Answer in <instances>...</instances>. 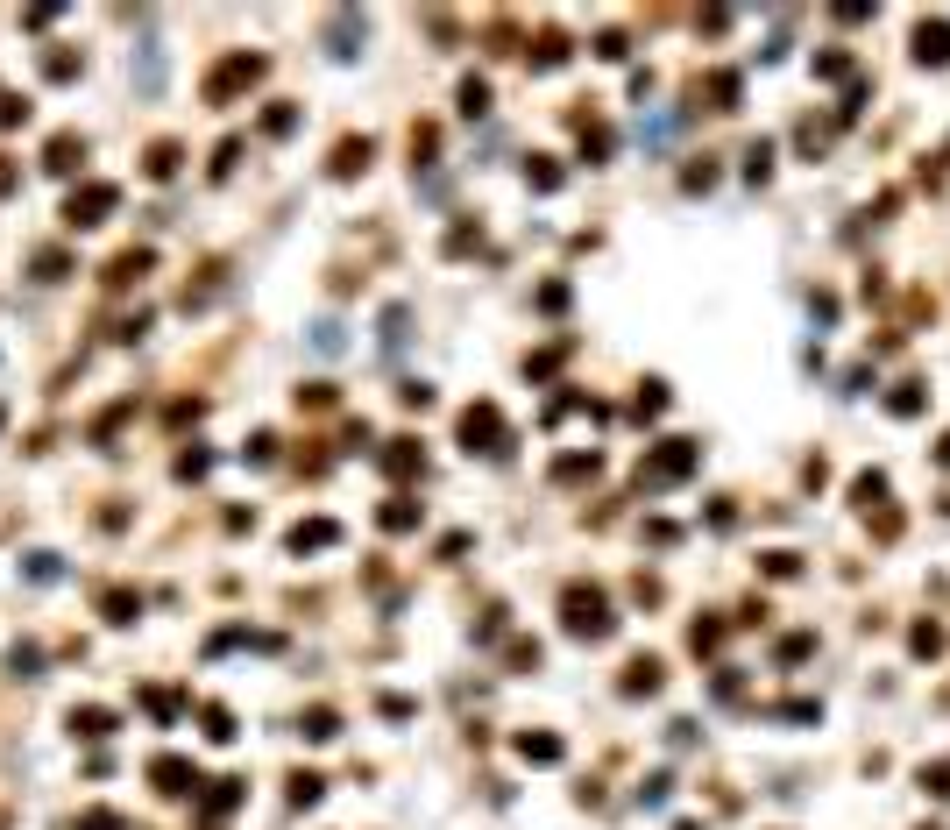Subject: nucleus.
<instances>
[{
  "instance_id": "nucleus-1",
  "label": "nucleus",
  "mask_w": 950,
  "mask_h": 830,
  "mask_svg": "<svg viewBox=\"0 0 950 830\" xmlns=\"http://www.w3.org/2000/svg\"><path fill=\"white\" fill-rule=\"evenodd\" d=\"M561 618H568V632H575V639H610V632H617V618H610V596H603L596 582H568V596H561Z\"/></svg>"
},
{
  "instance_id": "nucleus-2",
  "label": "nucleus",
  "mask_w": 950,
  "mask_h": 830,
  "mask_svg": "<svg viewBox=\"0 0 950 830\" xmlns=\"http://www.w3.org/2000/svg\"><path fill=\"white\" fill-rule=\"evenodd\" d=\"M263 71H270V64H263V57H249V50H234V57H220V64H213V79H206V100H213V107H227L234 93H249V86H263Z\"/></svg>"
},
{
  "instance_id": "nucleus-3",
  "label": "nucleus",
  "mask_w": 950,
  "mask_h": 830,
  "mask_svg": "<svg viewBox=\"0 0 950 830\" xmlns=\"http://www.w3.org/2000/svg\"><path fill=\"white\" fill-rule=\"evenodd\" d=\"M688 469H695V440H660L653 455L639 462V483H646V490H667V483H681Z\"/></svg>"
},
{
  "instance_id": "nucleus-4",
  "label": "nucleus",
  "mask_w": 950,
  "mask_h": 830,
  "mask_svg": "<svg viewBox=\"0 0 950 830\" xmlns=\"http://www.w3.org/2000/svg\"><path fill=\"white\" fill-rule=\"evenodd\" d=\"M461 440H468V455L483 447V455H504V412L497 405H468L461 412Z\"/></svg>"
},
{
  "instance_id": "nucleus-5",
  "label": "nucleus",
  "mask_w": 950,
  "mask_h": 830,
  "mask_svg": "<svg viewBox=\"0 0 950 830\" xmlns=\"http://www.w3.org/2000/svg\"><path fill=\"white\" fill-rule=\"evenodd\" d=\"M121 206V192L114 185H86V192H71V206H64V220L71 228H100V220Z\"/></svg>"
},
{
  "instance_id": "nucleus-6",
  "label": "nucleus",
  "mask_w": 950,
  "mask_h": 830,
  "mask_svg": "<svg viewBox=\"0 0 950 830\" xmlns=\"http://www.w3.org/2000/svg\"><path fill=\"white\" fill-rule=\"evenodd\" d=\"M149 781H156V795H199V767H192V760H178V752L149 760Z\"/></svg>"
},
{
  "instance_id": "nucleus-7",
  "label": "nucleus",
  "mask_w": 950,
  "mask_h": 830,
  "mask_svg": "<svg viewBox=\"0 0 950 830\" xmlns=\"http://www.w3.org/2000/svg\"><path fill=\"white\" fill-rule=\"evenodd\" d=\"M915 64H936V71L950 64V22H922L915 29Z\"/></svg>"
},
{
  "instance_id": "nucleus-8",
  "label": "nucleus",
  "mask_w": 950,
  "mask_h": 830,
  "mask_svg": "<svg viewBox=\"0 0 950 830\" xmlns=\"http://www.w3.org/2000/svg\"><path fill=\"white\" fill-rule=\"evenodd\" d=\"M369 157H376V142H369V135H348V142L334 149V178H355V171H369Z\"/></svg>"
},
{
  "instance_id": "nucleus-9",
  "label": "nucleus",
  "mask_w": 950,
  "mask_h": 830,
  "mask_svg": "<svg viewBox=\"0 0 950 830\" xmlns=\"http://www.w3.org/2000/svg\"><path fill=\"white\" fill-rule=\"evenodd\" d=\"M653 689H660V660H653V653H639V660L624 667V696H653Z\"/></svg>"
},
{
  "instance_id": "nucleus-10",
  "label": "nucleus",
  "mask_w": 950,
  "mask_h": 830,
  "mask_svg": "<svg viewBox=\"0 0 950 830\" xmlns=\"http://www.w3.org/2000/svg\"><path fill=\"white\" fill-rule=\"evenodd\" d=\"M383 469L398 476V483H405V476H419V469H426V455H419V440H390V455H383Z\"/></svg>"
},
{
  "instance_id": "nucleus-11",
  "label": "nucleus",
  "mask_w": 950,
  "mask_h": 830,
  "mask_svg": "<svg viewBox=\"0 0 950 830\" xmlns=\"http://www.w3.org/2000/svg\"><path fill=\"white\" fill-rule=\"evenodd\" d=\"M518 760H532V767H553V760H561V738H546V731H525V738H518Z\"/></svg>"
},
{
  "instance_id": "nucleus-12",
  "label": "nucleus",
  "mask_w": 950,
  "mask_h": 830,
  "mask_svg": "<svg viewBox=\"0 0 950 830\" xmlns=\"http://www.w3.org/2000/svg\"><path fill=\"white\" fill-rule=\"evenodd\" d=\"M334 533H341L334 518H312V525H298V533H291V554H305V547H334Z\"/></svg>"
},
{
  "instance_id": "nucleus-13",
  "label": "nucleus",
  "mask_w": 950,
  "mask_h": 830,
  "mask_svg": "<svg viewBox=\"0 0 950 830\" xmlns=\"http://www.w3.org/2000/svg\"><path fill=\"white\" fill-rule=\"evenodd\" d=\"M100 611H107L114 625H135V611H142V596H135V589H107V596H100Z\"/></svg>"
},
{
  "instance_id": "nucleus-14",
  "label": "nucleus",
  "mask_w": 950,
  "mask_h": 830,
  "mask_svg": "<svg viewBox=\"0 0 950 830\" xmlns=\"http://www.w3.org/2000/svg\"><path fill=\"white\" fill-rule=\"evenodd\" d=\"M43 157H50V171H78V157H86V142H78V135H57V142L43 149Z\"/></svg>"
},
{
  "instance_id": "nucleus-15",
  "label": "nucleus",
  "mask_w": 950,
  "mask_h": 830,
  "mask_svg": "<svg viewBox=\"0 0 950 830\" xmlns=\"http://www.w3.org/2000/svg\"><path fill=\"white\" fill-rule=\"evenodd\" d=\"M142 270H149V249H128V256H114V263H107V284H135Z\"/></svg>"
},
{
  "instance_id": "nucleus-16",
  "label": "nucleus",
  "mask_w": 950,
  "mask_h": 830,
  "mask_svg": "<svg viewBox=\"0 0 950 830\" xmlns=\"http://www.w3.org/2000/svg\"><path fill=\"white\" fill-rule=\"evenodd\" d=\"M851 497H858V511H873V504H887V476H880V469H865V476L851 483Z\"/></svg>"
},
{
  "instance_id": "nucleus-17",
  "label": "nucleus",
  "mask_w": 950,
  "mask_h": 830,
  "mask_svg": "<svg viewBox=\"0 0 950 830\" xmlns=\"http://www.w3.org/2000/svg\"><path fill=\"white\" fill-rule=\"evenodd\" d=\"M383 525H390V533H412V525H419V504H412V497H390V504H383Z\"/></svg>"
},
{
  "instance_id": "nucleus-18",
  "label": "nucleus",
  "mask_w": 950,
  "mask_h": 830,
  "mask_svg": "<svg viewBox=\"0 0 950 830\" xmlns=\"http://www.w3.org/2000/svg\"><path fill=\"white\" fill-rule=\"evenodd\" d=\"M525 178H532V192H561V164H553V157H532Z\"/></svg>"
},
{
  "instance_id": "nucleus-19",
  "label": "nucleus",
  "mask_w": 950,
  "mask_h": 830,
  "mask_svg": "<svg viewBox=\"0 0 950 830\" xmlns=\"http://www.w3.org/2000/svg\"><path fill=\"white\" fill-rule=\"evenodd\" d=\"M71 731H78V738H107L114 717H107V710H71Z\"/></svg>"
},
{
  "instance_id": "nucleus-20",
  "label": "nucleus",
  "mask_w": 950,
  "mask_h": 830,
  "mask_svg": "<svg viewBox=\"0 0 950 830\" xmlns=\"http://www.w3.org/2000/svg\"><path fill=\"white\" fill-rule=\"evenodd\" d=\"M405 327H412V313H405V306H390V313H383V348H390V355L405 348Z\"/></svg>"
},
{
  "instance_id": "nucleus-21",
  "label": "nucleus",
  "mask_w": 950,
  "mask_h": 830,
  "mask_svg": "<svg viewBox=\"0 0 950 830\" xmlns=\"http://www.w3.org/2000/svg\"><path fill=\"white\" fill-rule=\"evenodd\" d=\"M355 36H362V15H334V57H355Z\"/></svg>"
},
{
  "instance_id": "nucleus-22",
  "label": "nucleus",
  "mask_w": 950,
  "mask_h": 830,
  "mask_svg": "<svg viewBox=\"0 0 950 830\" xmlns=\"http://www.w3.org/2000/svg\"><path fill=\"white\" fill-rule=\"evenodd\" d=\"M334 724H341L334 710H305V717H298V731H305L312 745H320V738H334Z\"/></svg>"
},
{
  "instance_id": "nucleus-23",
  "label": "nucleus",
  "mask_w": 950,
  "mask_h": 830,
  "mask_svg": "<svg viewBox=\"0 0 950 830\" xmlns=\"http://www.w3.org/2000/svg\"><path fill=\"white\" fill-rule=\"evenodd\" d=\"M320 795H327V781H320V774H291V802H298V809H312Z\"/></svg>"
},
{
  "instance_id": "nucleus-24",
  "label": "nucleus",
  "mask_w": 950,
  "mask_h": 830,
  "mask_svg": "<svg viewBox=\"0 0 950 830\" xmlns=\"http://www.w3.org/2000/svg\"><path fill=\"white\" fill-rule=\"evenodd\" d=\"M178 157H185L178 142H156V149H149V178H171V171H178Z\"/></svg>"
},
{
  "instance_id": "nucleus-25",
  "label": "nucleus",
  "mask_w": 950,
  "mask_h": 830,
  "mask_svg": "<svg viewBox=\"0 0 950 830\" xmlns=\"http://www.w3.org/2000/svg\"><path fill=\"white\" fill-rule=\"evenodd\" d=\"M234 802H242V781H213V795H206V816H227Z\"/></svg>"
},
{
  "instance_id": "nucleus-26",
  "label": "nucleus",
  "mask_w": 950,
  "mask_h": 830,
  "mask_svg": "<svg viewBox=\"0 0 950 830\" xmlns=\"http://www.w3.org/2000/svg\"><path fill=\"white\" fill-rule=\"evenodd\" d=\"M709 100H717V107H731L738 100V71H709V86H702Z\"/></svg>"
},
{
  "instance_id": "nucleus-27",
  "label": "nucleus",
  "mask_w": 950,
  "mask_h": 830,
  "mask_svg": "<svg viewBox=\"0 0 950 830\" xmlns=\"http://www.w3.org/2000/svg\"><path fill=\"white\" fill-rule=\"evenodd\" d=\"M490 107V86L483 79H461V114H483Z\"/></svg>"
},
{
  "instance_id": "nucleus-28",
  "label": "nucleus",
  "mask_w": 950,
  "mask_h": 830,
  "mask_svg": "<svg viewBox=\"0 0 950 830\" xmlns=\"http://www.w3.org/2000/svg\"><path fill=\"white\" fill-rule=\"evenodd\" d=\"M561 57H568V43H561V36H539V50H532V64H539V71H553Z\"/></svg>"
},
{
  "instance_id": "nucleus-29",
  "label": "nucleus",
  "mask_w": 950,
  "mask_h": 830,
  "mask_svg": "<svg viewBox=\"0 0 950 830\" xmlns=\"http://www.w3.org/2000/svg\"><path fill=\"white\" fill-rule=\"evenodd\" d=\"M766 171H773V142H752L745 149V178H766Z\"/></svg>"
},
{
  "instance_id": "nucleus-30",
  "label": "nucleus",
  "mask_w": 950,
  "mask_h": 830,
  "mask_svg": "<svg viewBox=\"0 0 950 830\" xmlns=\"http://www.w3.org/2000/svg\"><path fill=\"white\" fill-rule=\"evenodd\" d=\"M553 476H561V483H582V476H596V455H568Z\"/></svg>"
},
{
  "instance_id": "nucleus-31",
  "label": "nucleus",
  "mask_w": 950,
  "mask_h": 830,
  "mask_svg": "<svg viewBox=\"0 0 950 830\" xmlns=\"http://www.w3.org/2000/svg\"><path fill=\"white\" fill-rule=\"evenodd\" d=\"M894 412L915 419V412H922V384H901V391H894Z\"/></svg>"
},
{
  "instance_id": "nucleus-32",
  "label": "nucleus",
  "mask_w": 950,
  "mask_h": 830,
  "mask_svg": "<svg viewBox=\"0 0 950 830\" xmlns=\"http://www.w3.org/2000/svg\"><path fill=\"white\" fill-rule=\"evenodd\" d=\"M206 738H220V745H227V738H234V717H227V710H220V703H213V710H206Z\"/></svg>"
},
{
  "instance_id": "nucleus-33",
  "label": "nucleus",
  "mask_w": 950,
  "mask_h": 830,
  "mask_svg": "<svg viewBox=\"0 0 950 830\" xmlns=\"http://www.w3.org/2000/svg\"><path fill=\"white\" fill-rule=\"evenodd\" d=\"M717 639H724V625H695V632H688L695 653H717Z\"/></svg>"
},
{
  "instance_id": "nucleus-34",
  "label": "nucleus",
  "mask_w": 950,
  "mask_h": 830,
  "mask_svg": "<svg viewBox=\"0 0 950 830\" xmlns=\"http://www.w3.org/2000/svg\"><path fill=\"white\" fill-rule=\"evenodd\" d=\"M78 830H121V816H114V809H86V816H78Z\"/></svg>"
},
{
  "instance_id": "nucleus-35",
  "label": "nucleus",
  "mask_w": 950,
  "mask_h": 830,
  "mask_svg": "<svg viewBox=\"0 0 950 830\" xmlns=\"http://www.w3.org/2000/svg\"><path fill=\"white\" fill-rule=\"evenodd\" d=\"M922 788H929V795H950V767H943V760H936V767H922Z\"/></svg>"
},
{
  "instance_id": "nucleus-36",
  "label": "nucleus",
  "mask_w": 950,
  "mask_h": 830,
  "mask_svg": "<svg viewBox=\"0 0 950 830\" xmlns=\"http://www.w3.org/2000/svg\"><path fill=\"white\" fill-rule=\"evenodd\" d=\"M660 405H667V391H660V384H646V391H639V419H653Z\"/></svg>"
},
{
  "instance_id": "nucleus-37",
  "label": "nucleus",
  "mask_w": 950,
  "mask_h": 830,
  "mask_svg": "<svg viewBox=\"0 0 950 830\" xmlns=\"http://www.w3.org/2000/svg\"><path fill=\"white\" fill-rule=\"evenodd\" d=\"M915 653H943V632H936V625H915Z\"/></svg>"
},
{
  "instance_id": "nucleus-38",
  "label": "nucleus",
  "mask_w": 950,
  "mask_h": 830,
  "mask_svg": "<svg viewBox=\"0 0 950 830\" xmlns=\"http://www.w3.org/2000/svg\"><path fill=\"white\" fill-rule=\"evenodd\" d=\"M639 802H646V809H660V802H667V774H653V781L639 788Z\"/></svg>"
},
{
  "instance_id": "nucleus-39",
  "label": "nucleus",
  "mask_w": 950,
  "mask_h": 830,
  "mask_svg": "<svg viewBox=\"0 0 950 830\" xmlns=\"http://www.w3.org/2000/svg\"><path fill=\"white\" fill-rule=\"evenodd\" d=\"M15 121H29V100H0V128H15Z\"/></svg>"
},
{
  "instance_id": "nucleus-40",
  "label": "nucleus",
  "mask_w": 950,
  "mask_h": 830,
  "mask_svg": "<svg viewBox=\"0 0 950 830\" xmlns=\"http://www.w3.org/2000/svg\"><path fill=\"white\" fill-rule=\"evenodd\" d=\"M8 185H15V171H8V157H0V192H8Z\"/></svg>"
},
{
  "instance_id": "nucleus-41",
  "label": "nucleus",
  "mask_w": 950,
  "mask_h": 830,
  "mask_svg": "<svg viewBox=\"0 0 950 830\" xmlns=\"http://www.w3.org/2000/svg\"><path fill=\"white\" fill-rule=\"evenodd\" d=\"M936 455H943V469H950V433H943V447H936Z\"/></svg>"
},
{
  "instance_id": "nucleus-42",
  "label": "nucleus",
  "mask_w": 950,
  "mask_h": 830,
  "mask_svg": "<svg viewBox=\"0 0 950 830\" xmlns=\"http://www.w3.org/2000/svg\"><path fill=\"white\" fill-rule=\"evenodd\" d=\"M674 830H702V823H674Z\"/></svg>"
}]
</instances>
